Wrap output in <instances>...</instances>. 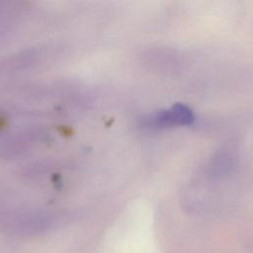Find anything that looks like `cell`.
I'll list each match as a JSON object with an SVG mask.
<instances>
[{"instance_id": "obj_1", "label": "cell", "mask_w": 253, "mask_h": 253, "mask_svg": "<svg viewBox=\"0 0 253 253\" xmlns=\"http://www.w3.org/2000/svg\"><path fill=\"white\" fill-rule=\"evenodd\" d=\"M194 116L192 111L182 104L174 105L172 108L166 111H161L149 119H147L150 125L158 126H166L172 125H188L192 123Z\"/></svg>"}]
</instances>
